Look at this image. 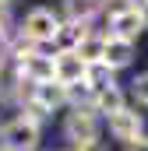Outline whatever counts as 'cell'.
<instances>
[{
    "mask_svg": "<svg viewBox=\"0 0 148 151\" xmlns=\"http://www.w3.org/2000/svg\"><path fill=\"white\" fill-rule=\"evenodd\" d=\"M60 21H64V18H60L57 11H49V7H32V11L25 14V21H21V39H28L32 46H46V42L57 39Z\"/></svg>",
    "mask_w": 148,
    "mask_h": 151,
    "instance_id": "6da1fadb",
    "label": "cell"
},
{
    "mask_svg": "<svg viewBox=\"0 0 148 151\" xmlns=\"http://www.w3.org/2000/svg\"><path fill=\"white\" fill-rule=\"evenodd\" d=\"M0 148L4 151H36L39 148V123H28L14 116L11 123L0 127Z\"/></svg>",
    "mask_w": 148,
    "mask_h": 151,
    "instance_id": "7a4b0ae2",
    "label": "cell"
},
{
    "mask_svg": "<svg viewBox=\"0 0 148 151\" xmlns=\"http://www.w3.org/2000/svg\"><path fill=\"white\" fill-rule=\"evenodd\" d=\"M64 134L74 144H85V141H95L99 137V113L92 106H71V113L64 119Z\"/></svg>",
    "mask_w": 148,
    "mask_h": 151,
    "instance_id": "3957f363",
    "label": "cell"
},
{
    "mask_svg": "<svg viewBox=\"0 0 148 151\" xmlns=\"http://www.w3.org/2000/svg\"><path fill=\"white\" fill-rule=\"evenodd\" d=\"M14 70H18V77H21L25 84H46V81H57V77H53V56L42 53V49H32L28 56H21V60L14 63Z\"/></svg>",
    "mask_w": 148,
    "mask_h": 151,
    "instance_id": "277c9868",
    "label": "cell"
},
{
    "mask_svg": "<svg viewBox=\"0 0 148 151\" xmlns=\"http://www.w3.org/2000/svg\"><path fill=\"white\" fill-rule=\"evenodd\" d=\"M106 127H110V134L116 141H123V144H131V141H138L141 134H145V119L138 109H131V106H123V109H116V113L106 116Z\"/></svg>",
    "mask_w": 148,
    "mask_h": 151,
    "instance_id": "5b68a950",
    "label": "cell"
},
{
    "mask_svg": "<svg viewBox=\"0 0 148 151\" xmlns=\"http://www.w3.org/2000/svg\"><path fill=\"white\" fill-rule=\"evenodd\" d=\"M131 60H134V39H120V35L106 32L102 35V63L116 74V70L131 67Z\"/></svg>",
    "mask_w": 148,
    "mask_h": 151,
    "instance_id": "8992f818",
    "label": "cell"
},
{
    "mask_svg": "<svg viewBox=\"0 0 148 151\" xmlns=\"http://www.w3.org/2000/svg\"><path fill=\"white\" fill-rule=\"evenodd\" d=\"M85 70H88V63L74 53V49H57L53 53V77L60 81V84H78L81 77H85Z\"/></svg>",
    "mask_w": 148,
    "mask_h": 151,
    "instance_id": "52a82bcc",
    "label": "cell"
},
{
    "mask_svg": "<svg viewBox=\"0 0 148 151\" xmlns=\"http://www.w3.org/2000/svg\"><path fill=\"white\" fill-rule=\"evenodd\" d=\"M28 99H32L36 106H42L46 113H53V109H64V106L71 102V95H67V84H60V81H46V84H32Z\"/></svg>",
    "mask_w": 148,
    "mask_h": 151,
    "instance_id": "ba28073f",
    "label": "cell"
},
{
    "mask_svg": "<svg viewBox=\"0 0 148 151\" xmlns=\"http://www.w3.org/2000/svg\"><path fill=\"white\" fill-rule=\"evenodd\" d=\"M145 32L141 28V18H138V7L127 4L120 11H110V35H120V39H138Z\"/></svg>",
    "mask_w": 148,
    "mask_h": 151,
    "instance_id": "9c48e42d",
    "label": "cell"
},
{
    "mask_svg": "<svg viewBox=\"0 0 148 151\" xmlns=\"http://www.w3.org/2000/svg\"><path fill=\"white\" fill-rule=\"evenodd\" d=\"M88 106H92L99 116H110V113H116V109H123V106H127V95H123V88L113 81V84L99 88V91L92 95V102H88Z\"/></svg>",
    "mask_w": 148,
    "mask_h": 151,
    "instance_id": "30bf717a",
    "label": "cell"
},
{
    "mask_svg": "<svg viewBox=\"0 0 148 151\" xmlns=\"http://www.w3.org/2000/svg\"><path fill=\"white\" fill-rule=\"evenodd\" d=\"M88 32H92V25H88V21H67V18H64V21H60V28H57L53 46H57V49H74V46L88 35Z\"/></svg>",
    "mask_w": 148,
    "mask_h": 151,
    "instance_id": "8fae6325",
    "label": "cell"
},
{
    "mask_svg": "<svg viewBox=\"0 0 148 151\" xmlns=\"http://www.w3.org/2000/svg\"><path fill=\"white\" fill-rule=\"evenodd\" d=\"M74 53H78L85 63H102V35L88 32V35H85L78 46H74Z\"/></svg>",
    "mask_w": 148,
    "mask_h": 151,
    "instance_id": "7c38bea8",
    "label": "cell"
},
{
    "mask_svg": "<svg viewBox=\"0 0 148 151\" xmlns=\"http://www.w3.org/2000/svg\"><path fill=\"white\" fill-rule=\"evenodd\" d=\"M95 11H99V7H95L92 0H64V18H67V21H92Z\"/></svg>",
    "mask_w": 148,
    "mask_h": 151,
    "instance_id": "4fadbf2b",
    "label": "cell"
},
{
    "mask_svg": "<svg viewBox=\"0 0 148 151\" xmlns=\"http://www.w3.org/2000/svg\"><path fill=\"white\" fill-rule=\"evenodd\" d=\"M131 95H134V102H138V106H145V109H148V70H145V74H138L134 81H131Z\"/></svg>",
    "mask_w": 148,
    "mask_h": 151,
    "instance_id": "5bb4252c",
    "label": "cell"
},
{
    "mask_svg": "<svg viewBox=\"0 0 148 151\" xmlns=\"http://www.w3.org/2000/svg\"><path fill=\"white\" fill-rule=\"evenodd\" d=\"M134 7H138V18H141V28L148 32V0H134Z\"/></svg>",
    "mask_w": 148,
    "mask_h": 151,
    "instance_id": "9a60e30c",
    "label": "cell"
},
{
    "mask_svg": "<svg viewBox=\"0 0 148 151\" xmlns=\"http://www.w3.org/2000/svg\"><path fill=\"white\" fill-rule=\"evenodd\" d=\"M78 148H81V151H110L102 141H99V137H95V141H85V144H78Z\"/></svg>",
    "mask_w": 148,
    "mask_h": 151,
    "instance_id": "2e32d148",
    "label": "cell"
},
{
    "mask_svg": "<svg viewBox=\"0 0 148 151\" xmlns=\"http://www.w3.org/2000/svg\"><path fill=\"white\" fill-rule=\"evenodd\" d=\"M127 151H148V137L141 134L138 141H131V144H127Z\"/></svg>",
    "mask_w": 148,
    "mask_h": 151,
    "instance_id": "e0dca14e",
    "label": "cell"
},
{
    "mask_svg": "<svg viewBox=\"0 0 148 151\" xmlns=\"http://www.w3.org/2000/svg\"><path fill=\"white\" fill-rule=\"evenodd\" d=\"M64 151H81V148H78V144H71V148H64Z\"/></svg>",
    "mask_w": 148,
    "mask_h": 151,
    "instance_id": "ac0fdd59",
    "label": "cell"
},
{
    "mask_svg": "<svg viewBox=\"0 0 148 151\" xmlns=\"http://www.w3.org/2000/svg\"><path fill=\"white\" fill-rule=\"evenodd\" d=\"M0 4H4V7H11V4H14V0H0Z\"/></svg>",
    "mask_w": 148,
    "mask_h": 151,
    "instance_id": "d6986e66",
    "label": "cell"
},
{
    "mask_svg": "<svg viewBox=\"0 0 148 151\" xmlns=\"http://www.w3.org/2000/svg\"><path fill=\"white\" fill-rule=\"evenodd\" d=\"M0 63H4V60H0Z\"/></svg>",
    "mask_w": 148,
    "mask_h": 151,
    "instance_id": "ffe728a7",
    "label": "cell"
},
{
    "mask_svg": "<svg viewBox=\"0 0 148 151\" xmlns=\"http://www.w3.org/2000/svg\"><path fill=\"white\" fill-rule=\"evenodd\" d=\"M0 151H4V148H0Z\"/></svg>",
    "mask_w": 148,
    "mask_h": 151,
    "instance_id": "44dd1931",
    "label": "cell"
}]
</instances>
